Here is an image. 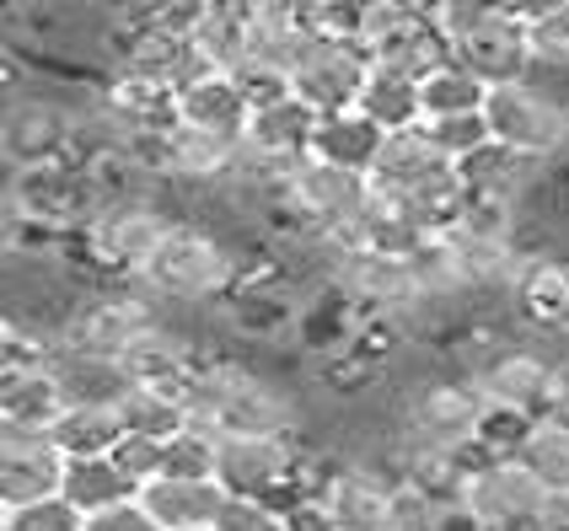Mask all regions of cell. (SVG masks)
Segmentation results:
<instances>
[{"label": "cell", "instance_id": "obj_1", "mask_svg": "<svg viewBox=\"0 0 569 531\" xmlns=\"http://www.w3.org/2000/svg\"><path fill=\"white\" fill-rule=\"evenodd\" d=\"M189 419L210 424L221 435H296V392H284L274 375L253 371L248 360L231 354H204L189 375Z\"/></svg>", "mask_w": 569, "mask_h": 531}, {"label": "cell", "instance_id": "obj_2", "mask_svg": "<svg viewBox=\"0 0 569 531\" xmlns=\"http://www.w3.org/2000/svg\"><path fill=\"white\" fill-rule=\"evenodd\" d=\"M483 413H489V403H483V392L468 375H425V381H413L403 392V403H398L392 451L468 462V457H478Z\"/></svg>", "mask_w": 569, "mask_h": 531}, {"label": "cell", "instance_id": "obj_3", "mask_svg": "<svg viewBox=\"0 0 569 531\" xmlns=\"http://www.w3.org/2000/svg\"><path fill=\"white\" fill-rule=\"evenodd\" d=\"M237 280H242L237 252L226 248L221 231H210L199 220H172V231L161 237L151 263L140 269V284L161 307H210V301H226Z\"/></svg>", "mask_w": 569, "mask_h": 531}, {"label": "cell", "instance_id": "obj_4", "mask_svg": "<svg viewBox=\"0 0 569 531\" xmlns=\"http://www.w3.org/2000/svg\"><path fill=\"white\" fill-rule=\"evenodd\" d=\"M371 188L409 204L430 226H451L468 204V178L462 167L446 157L441 146L425 134V129H398L387 134V151H381L377 172H371Z\"/></svg>", "mask_w": 569, "mask_h": 531}, {"label": "cell", "instance_id": "obj_5", "mask_svg": "<svg viewBox=\"0 0 569 531\" xmlns=\"http://www.w3.org/2000/svg\"><path fill=\"white\" fill-rule=\"evenodd\" d=\"M462 531H548V483L521 457H473L457 478Z\"/></svg>", "mask_w": 569, "mask_h": 531}, {"label": "cell", "instance_id": "obj_6", "mask_svg": "<svg viewBox=\"0 0 569 531\" xmlns=\"http://www.w3.org/2000/svg\"><path fill=\"white\" fill-rule=\"evenodd\" d=\"M167 204L157 199V188L146 193H113L92 210V220L76 231L81 252H87V269L102 280H140V269L151 263V252L161 248V237L172 231Z\"/></svg>", "mask_w": 569, "mask_h": 531}, {"label": "cell", "instance_id": "obj_7", "mask_svg": "<svg viewBox=\"0 0 569 531\" xmlns=\"http://www.w3.org/2000/svg\"><path fill=\"white\" fill-rule=\"evenodd\" d=\"M468 381L483 392V403L495 408H516V413H553L565 403V375L548 360L542 344H510V339H489L473 349L468 360Z\"/></svg>", "mask_w": 569, "mask_h": 531}, {"label": "cell", "instance_id": "obj_8", "mask_svg": "<svg viewBox=\"0 0 569 531\" xmlns=\"http://www.w3.org/2000/svg\"><path fill=\"white\" fill-rule=\"evenodd\" d=\"M216 483L231 500H301L307 494V451L296 435H221Z\"/></svg>", "mask_w": 569, "mask_h": 531}, {"label": "cell", "instance_id": "obj_9", "mask_svg": "<svg viewBox=\"0 0 569 531\" xmlns=\"http://www.w3.org/2000/svg\"><path fill=\"white\" fill-rule=\"evenodd\" d=\"M167 312H172V307H161L140 280H113V290H102V295L70 301V312H64V322H60V344L124 360L151 328L167 322Z\"/></svg>", "mask_w": 569, "mask_h": 531}, {"label": "cell", "instance_id": "obj_10", "mask_svg": "<svg viewBox=\"0 0 569 531\" xmlns=\"http://www.w3.org/2000/svg\"><path fill=\"white\" fill-rule=\"evenodd\" d=\"M371 70H377V54L355 32L312 28L301 60L290 64V92L312 102L317 113H345V108H360Z\"/></svg>", "mask_w": 569, "mask_h": 531}, {"label": "cell", "instance_id": "obj_11", "mask_svg": "<svg viewBox=\"0 0 569 531\" xmlns=\"http://www.w3.org/2000/svg\"><path fill=\"white\" fill-rule=\"evenodd\" d=\"M483 113H489L495 140L510 146V151H521V157L553 167V161L569 151V97L538 87V76H532V81L495 87Z\"/></svg>", "mask_w": 569, "mask_h": 531}, {"label": "cell", "instance_id": "obj_12", "mask_svg": "<svg viewBox=\"0 0 569 531\" xmlns=\"http://www.w3.org/2000/svg\"><path fill=\"white\" fill-rule=\"evenodd\" d=\"M307 494L322 504L333 531H392V504H398V472H381L377 462H307Z\"/></svg>", "mask_w": 569, "mask_h": 531}, {"label": "cell", "instance_id": "obj_13", "mask_svg": "<svg viewBox=\"0 0 569 531\" xmlns=\"http://www.w3.org/2000/svg\"><path fill=\"white\" fill-rule=\"evenodd\" d=\"M64 468L70 457L49 430H0V510L64 494Z\"/></svg>", "mask_w": 569, "mask_h": 531}, {"label": "cell", "instance_id": "obj_14", "mask_svg": "<svg viewBox=\"0 0 569 531\" xmlns=\"http://www.w3.org/2000/svg\"><path fill=\"white\" fill-rule=\"evenodd\" d=\"M76 140V113L54 102L49 92H17L6 108V157L11 167H43V161L70 157Z\"/></svg>", "mask_w": 569, "mask_h": 531}, {"label": "cell", "instance_id": "obj_15", "mask_svg": "<svg viewBox=\"0 0 569 531\" xmlns=\"http://www.w3.org/2000/svg\"><path fill=\"white\" fill-rule=\"evenodd\" d=\"M317 124H322V113H317L312 102H301L296 92H280V97H269V102H253V119H248L242 140H248V157L263 172L280 178V167L312 157Z\"/></svg>", "mask_w": 569, "mask_h": 531}, {"label": "cell", "instance_id": "obj_16", "mask_svg": "<svg viewBox=\"0 0 569 531\" xmlns=\"http://www.w3.org/2000/svg\"><path fill=\"white\" fill-rule=\"evenodd\" d=\"M451 54L468 64L473 76H483L489 87H510V81H532L538 70V54H532V28L521 17H489L483 28H473L468 38L451 43Z\"/></svg>", "mask_w": 569, "mask_h": 531}, {"label": "cell", "instance_id": "obj_17", "mask_svg": "<svg viewBox=\"0 0 569 531\" xmlns=\"http://www.w3.org/2000/svg\"><path fill=\"white\" fill-rule=\"evenodd\" d=\"M542 172H548V161L521 157V151H510L500 140H489L478 157L462 161L468 199H489V204H510V210H527V199L542 183Z\"/></svg>", "mask_w": 569, "mask_h": 531}, {"label": "cell", "instance_id": "obj_18", "mask_svg": "<svg viewBox=\"0 0 569 531\" xmlns=\"http://www.w3.org/2000/svg\"><path fill=\"white\" fill-rule=\"evenodd\" d=\"M226 494L216 478H151L146 489H140V504L157 515L161 531H199V527H216L226 510Z\"/></svg>", "mask_w": 569, "mask_h": 531}, {"label": "cell", "instance_id": "obj_19", "mask_svg": "<svg viewBox=\"0 0 569 531\" xmlns=\"http://www.w3.org/2000/svg\"><path fill=\"white\" fill-rule=\"evenodd\" d=\"M60 413H64V392L54 371H49V360L0 371V430H54Z\"/></svg>", "mask_w": 569, "mask_h": 531}, {"label": "cell", "instance_id": "obj_20", "mask_svg": "<svg viewBox=\"0 0 569 531\" xmlns=\"http://www.w3.org/2000/svg\"><path fill=\"white\" fill-rule=\"evenodd\" d=\"M516 312L532 333H559L569 328V258H553V252H532L521 280L510 290Z\"/></svg>", "mask_w": 569, "mask_h": 531}, {"label": "cell", "instance_id": "obj_21", "mask_svg": "<svg viewBox=\"0 0 569 531\" xmlns=\"http://www.w3.org/2000/svg\"><path fill=\"white\" fill-rule=\"evenodd\" d=\"M49 371L60 381L64 403H119L129 387H134V375H129L124 360L92 354V349H70V344H54Z\"/></svg>", "mask_w": 569, "mask_h": 531}, {"label": "cell", "instance_id": "obj_22", "mask_svg": "<svg viewBox=\"0 0 569 531\" xmlns=\"http://www.w3.org/2000/svg\"><path fill=\"white\" fill-rule=\"evenodd\" d=\"M381 151H387V129L366 113V108H345V113H322L317 124V140H312V157L333 161L345 172H377Z\"/></svg>", "mask_w": 569, "mask_h": 531}, {"label": "cell", "instance_id": "obj_23", "mask_svg": "<svg viewBox=\"0 0 569 531\" xmlns=\"http://www.w3.org/2000/svg\"><path fill=\"white\" fill-rule=\"evenodd\" d=\"M172 113H178V119H193V124L226 129V134H248L253 97H248V87H242V76L210 70V76H199L193 87H183V92L172 97Z\"/></svg>", "mask_w": 569, "mask_h": 531}, {"label": "cell", "instance_id": "obj_24", "mask_svg": "<svg viewBox=\"0 0 569 531\" xmlns=\"http://www.w3.org/2000/svg\"><path fill=\"white\" fill-rule=\"evenodd\" d=\"M119 419H124V430L134 435H178L189 419V387H161V381H134L124 398H119Z\"/></svg>", "mask_w": 569, "mask_h": 531}, {"label": "cell", "instance_id": "obj_25", "mask_svg": "<svg viewBox=\"0 0 569 531\" xmlns=\"http://www.w3.org/2000/svg\"><path fill=\"white\" fill-rule=\"evenodd\" d=\"M360 108H366L387 134L419 129L425 124V92H419V76H403V70H392V64H377L371 81H366V92H360Z\"/></svg>", "mask_w": 569, "mask_h": 531}, {"label": "cell", "instance_id": "obj_26", "mask_svg": "<svg viewBox=\"0 0 569 531\" xmlns=\"http://www.w3.org/2000/svg\"><path fill=\"white\" fill-rule=\"evenodd\" d=\"M49 435L60 440L64 457H108L124 440V419H119V403H64Z\"/></svg>", "mask_w": 569, "mask_h": 531}, {"label": "cell", "instance_id": "obj_27", "mask_svg": "<svg viewBox=\"0 0 569 531\" xmlns=\"http://www.w3.org/2000/svg\"><path fill=\"white\" fill-rule=\"evenodd\" d=\"M140 489L129 483V472L113 462V451L108 457H70V468H64V500L76 504L81 515H97V510H108V504H124L134 500Z\"/></svg>", "mask_w": 569, "mask_h": 531}, {"label": "cell", "instance_id": "obj_28", "mask_svg": "<svg viewBox=\"0 0 569 531\" xmlns=\"http://www.w3.org/2000/svg\"><path fill=\"white\" fill-rule=\"evenodd\" d=\"M371 54H377V64H392V70L425 81L441 60H451V38L436 28V17H413L409 28H398L392 38H381Z\"/></svg>", "mask_w": 569, "mask_h": 531}, {"label": "cell", "instance_id": "obj_29", "mask_svg": "<svg viewBox=\"0 0 569 531\" xmlns=\"http://www.w3.org/2000/svg\"><path fill=\"white\" fill-rule=\"evenodd\" d=\"M419 92H425V119H441V113H483L495 87L451 54L419 81Z\"/></svg>", "mask_w": 569, "mask_h": 531}, {"label": "cell", "instance_id": "obj_30", "mask_svg": "<svg viewBox=\"0 0 569 531\" xmlns=\"http://www.w3.org/2000/svg\"><path fill=\"white\" fill-rule=\"evenodd\" d=\"M516 457L548 483V494L569 489V413L553 408V413L532 419V430H527V440H521Z\"/></svg>", "mask_w": 569, "mask_h": 531}, {"label": "cell", "instance_id": "obj_31", "mask_svg": "<svg viewBox=\"0 0 569 531\" xmlns=\"http://www.w3.org/2000/svg\"><path fill=\"white\" fill-rule=\"evenodd\" d=\"M216 445L221 430L183 424L178 435H167V478H216Z\"/></svg>", "mask_w": 569, "mask_h": 531}, {"label": "cell", "instance_id": "obj_32", "mask_svg": "<svg viewBox=\"0 0 569 531\" xmlns=\"http://www.w3.org/2000/svg\"><path fill=\"white\" fill-rule=\"evenodd\" d=\"M419 129H425V134H430V140H436V146L446 151V157L457 161V167H462L468 157H478V151H483V146L495 140V129H489V113H441V119H425Z\"/></svg>", "mask_w": 569, "mask_h": 531}, {"label": "cell", "instance_id": "obj_33", "mask_svg": "<svg viewBox=\"0 0 569 531\" xmlns=\"http://www.w3.org/2000/svg\"><path fill=\"white\" fill-rule=\"evenodd\" d=\"M81 527H87V515L64 500V494L22 504V510H0V531H81Z\"/></svg>", "mask_w": 569, "mask_h": 531}, {"label": "cell", "instance_id": "obj_34", "mask_svg": "<svg viewBox=\"0 0 569 531\" xmlns=\"http://www.w3.org/2000/svg\"><path fill=\"white\" fill-rule=\"evenodd\" d=\"M113 462L129 472V483H134V489H146L151 478H161V472H167V440L124 430V440L113 445Z\"/></svg>", "mask_w": 569, "mask_h": 531}, {"label": "cell", "instance_id": "obj_35", "mask_svg": "<svg viewBox=\"0 0 569 531\" xmlns=\"http://www.w3.org/2000/svg\"><path fill=\"white\" fill-rule=\"evenodd\" d=\"M532 430V413H516V408H495L483 413V430H478V457H516L521 440Z\"/></svg>", "mask_w": 569, "mask_h": 531}, {"label": "cell", "instance_id": "obj_36", "mask_svg": "<svg viewBox=\"0 0 569 531\" xmlns=\"http://www.w3.org/2000/svg\"><path fill=\"white\" fill-rule=\"evenodd\" d=\"M290 510L280 500H226L216 531H284Z\"/></svg>", "mask_w": 569, "mask_h": 531}, {"label": "cell", "instance_id": "obj_37", "mask_svg": "<svg viewBox=\"0 0 569 531\" xmlns=\"http://www.w3.org/2000/svg\"><path fill=\"white\" fill-rule=\"evenodd\" d=\"M532 54H538V70H569V0L542 22H532Z\"/></svg>", "mask_w": 569, "mask_h": 531}, {"label": "cell", "instance_id": "obj_38", "mask_svg": "<svg viewBox=\"0 0 569 531\" xmlns=\"http://www.w3.org/2000/svg\"><path fill=\"white\" fill-rule=\"evenodd\" d=\"M506 11V0H441L436 6V28L457 43V38H468L473 28H483L489 17H500Z\"/></svg>", "mask_w": 569, "mask_h": 531}, {"label": "cell", "instance_id": "obj_39", "mask_svg": "<svg viewBox=\"0 0 569 531\" xmlns=\"http://www.w3.org/2000/svg\"><path fill=\"white\" fill-rule=\"evenodd\" d=\"M81 531H161L157 515L140 504V494L124 504H108V510H97V515H87V527Z\"/></svg>", "mask_w": 569, "mask_h": 531}, {"label": "cell", "instance_id": "obj_40", "mask_svg": "<svg viewBox=\"0 0 569 531\" xmlns=\"http://www.w3.org/2000/svg\"><path fill=\"white\" fill-rule=\"evenodd\" d=\"M284 510H290V527H284V531H333V521L322 515V504H317L312 494H301V500H290V504H284Z\"/></svg>", "mask_w": 569, "mask_h": 531}, {"label": "cell", "instance_id": "obj_41", "mask_svg": "<svg viewBox=\"0 0 569 531\" xmlns=\"http://www.w3.org/2000/svg\"><path fill=\"white\" fill-rule=\"evenodd\" d=\"M559 6H565V0H506V11H510V17H521L527 28H532V22H542L548 11H559Z\"/></svg>", "mask_w": 569, "mask_h": 531}, {"label": "cell", "instance_id": "obj_42", "mask_svg": "<svg viewBox=\"0 0 569 531\" xmlns=\"http://www.w3.org/2000/svg\"><path fill=\"white\" fill-rule=\"evenodd\" d=\"M559 413H569V392H565V403H559Z\"/></svg>", "mask_w": 569, "mask_h": 531}, {"label": "cell", "instance_id": "obj_43", "mask_svg": "<svg viewBox=\"0 0 569 531\" xmlns=\"http://www.w3.org/2000/svg\"><path fill=\"white\" fill-rule=\"evenodd\" d=\"M199 531H216V527H199Z\"/></svg>", "mask_w": 569, "mask_h": 531}]
</instances>
